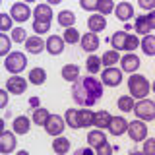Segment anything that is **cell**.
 <instances>
[{
    "label": "cell",
    "instance_id": "15",
    "mask_svg": "<svg viewBox=\"0 0 155 155\" xmlns=\"http://www.w3.org/2000/svg\"><path fill=\"white\" fill-rule=\"evenodd\" d=\"M80 41H81L84 51H87V52H93V51L99 48V37H97V33H87V35H84Z\"/></svg>",
    "mask_w": 155,
    "mask_h": 155
},
{
    "label": "cell",
    "instance_id": "5",
    "mask_svg": "<svg viewBox=\"0 0 155 155\" xmlns=\"http://www.w3.org/2000/svg\"><path fill=\"white\" fill-rule=\"evenodd\" d=\"M4 66H6V70L12 72V74H19V72L25 68V56H23L21 52H12V54L6 56Z\"/></svg>",
    "mask_w": 155,
    "mask_h": 155
},
{
    "label": "cell",
    "instance_id": "22",
    "mask_svg": "<svg viewBox=\"0 0 155 155\" xmlns=\"http://www.w3.org/2000/svg\"><path fill=\"white\" fill-rule=\"evenodd\" d=\"M29 128H31V122H29L27 116H18L14 120V132L16 134H27Z\"/></svg>",
    "mask_w": 155,
    "mask_h": 155
},
{
    "label": "cell",
    "instance_id": "31",
    "mask_svg": "<svg viewBox=\"0 0 155 155\" xmlns=\"http://www.w3.org/2000/svg\"><path fill=\"white\" fill-rule=\"evenodd\" d=\"M114 62H118V51H107L101 58V64H105L107 68H110Z\"/></svg>",
    "mask_w": 155,
    "mask_h": 155
},
{
    "label": "cell",
    "instance_id": "9",
    "mask_svg": "<svg viewBox=\"0 0 155 155\" xmlns=\"http://www.w3.org/2000/svg\"><path fill=\"white\" fill-rule=\"evenodd\" d=\"M16 134L12 132H2V136H0V151L2 153H12L14 149H16Z\"/></svg>",
    "mask_w": 155,
    "mask_h": 155
},
{
    "label": "cell",
    "instance_id": "33",
    "mask_svg": "<svg viewBox=\"0 0 155 155\" xmlns=\"http://www.w3.org/2000/svg\"><path fill=\"white\" fill-rule=\"evenodd\" d=\"M97 10L101 12V16H107V14H110V12L114 10L113 0H99V2H97Z\"/></svg>",
    "mask_w": 155,
    "mask_h": 155
},
{
    "label": "cell",
    "instance_id": "28",
    "mask_svg": "<svg viewBox=\"0 0 155 155\" xmlns=\"http://www.w3.org/2000/svg\"><path fill=\"white\" fill-rule=\"evenodd\" d=\"M142 48H143V52H145L147 56H153V54H155V37L145 35L143 41H142Z\"/></svg>",
    "mask_w": 155,
    "mask_h": 155
},
{
    "label": "cell",
    "instance_id": "14",
    "mask_svg": "<svg viewBox=\"0 0 155 155\" xmlns=\"http://www.w3.org/2000/svg\"><path fill=\"white\" fill-rule=\"evenodd\" d=\"M62 48H64V39L58 35H51L47 39V51L51 54H60Z\"/></svg>",
    "mask_w": 155,
    "mask_h": 155
},
{
    "label": "cell",
    "instance_id": "42",
    "mask_svg": "<svg viewBox=\"0 0 155 155\" xmlns=\"http://www.w3.org/2000/svg\"><path fill=\"white\" fill-rule=\"evenodd\" d=\"M81 8H85V10H97V2H93V0H81Z\"/></svg>",
    "mask_w": 155,
    "mask_h": 155
},
{
    "label": "cell",
    "instance_id": "38",
    "mask_svg": "<svg viewBox=\"0 0 155 155\" xmlns=\"http://www.w3.org/2000/svg\"><path fill=\"white\" fill-rule=\"evenodd\" d=\"M10 51V39L6 35H0V54H8Z\"/></svg>",
    "mask_w": 155,
    "mask_h": 155
},
{
    "label": "cell",
    "instance_id": "13",
    "mask_svg": "<svg viewBox=\"0 0 155 155\" xmlns=\"http://www.w3.org/2000/svg\"><path fill=\"white\" fill-rule=\"evenodd\" d=\"M126 128H128V122H126L122 116H113V118H110V122H109V130H110V134H113V136H120V134H124V132H126Z\"/></svg>",
    "mask_w": 155,
    "mask_h": 155
},
{
    "label": "cell",
    "instance_id": "3",
    "mask_svg": "<svg viewBox=\"0 0 155 155\" xmlns=\"http://www.w3.org/2000/svg\"><path fill=\"white\" fill-rule=\"evenodd\" d=\"M128 87H130V93L134 97H138V99H143V97L149 93V81H147V78L142 76V74L130 76Z\"/></svg>",
    "mask_w": 155,
    "mask_h": 155
},
{
    "label": "cell",
    "instance_id": "1",
    "mask_svg": "<svg viewBox=\"0 0 155 155\" xmlns=\"http://www.w3.org/2000/svg\"><path fill=\"white\" fill-rule=\"evenodd\" d=\"M72 97L81 107H93L103 97V84L93 76L78 78L72 85Z\"/></svg>",
    "mask_w": 155,
    "mask_h": 155
},
{
    "label": "cell",
    "instance_id": "10",
    "mask_svg": "<svg viewBox=\"0 0 155 155\" xmlns=\"http://www.w3.org/2000/svg\"><path fill=\"white\" fill-rule=\"evenodd\" d=\"M155 27V14H149V16H140L138 21H136V29L143 35H147L149 31H153Z\"/></svg>",
    "mask_w": 155,
    "mask_h": 155
},
{
    "label": "cell",
    "instance_id": "35",
    "mask_svg": "<svg viewBox=\"0 0 155 155\" xmlns=\"http://www.w3.org/2000/svg\"><path fill=\"white\" fill-rule=\"evenodd\" d=\"M12 41L14 43H25L27 41V37H25V29H21V27H16L12 31Z\"/></svg>",
    "mask_w": 155,
    "mask_h": 155
},
{
    "label": "cell",
    "instance_id": "29",
    "mask_svg": "<svg viewBox=\"0 0 155 155\" xmlns=\"http://www.w3.org/2000/svg\"><path fill=\"white\" fill-rule=\"evenodd\" d=\"M124 41H126V33L124 31H116L113 37H110V43H113L114 51H124Z\"/></svg>",
    "mask_w": 155,
    "mask_h": 155
},
{
    "label": "cell",
    "instance_id": "23",
    "mask_svg": "<svg viewBox=\"0 0 155 155\" xmlns=\"http://www.w3.org/2000/svg\"><path fill=\"white\" fill-rule=\"evenodd\" d=\"M87 142H89L91 147H99L101 143L107 142V138H105V134L101 132V130H91V132L87 134Z\"/></svg>",
    "mask_w": 155,
    "mask_h": 155
},
{
    "label": "cell",
    "instance_id": "32",
    "mask_svg": "<svg viewBox=\"0 0 155 155\" xmlns=\"http://www.w3.org/2000/svg\"><path fill=\"white\" fill-rule=\"evenodd\" d=\"M80 39H81V37H80V33H78V29H74V27H68L66 31H64V43L76 45Z\"/></svg>",
    "mask_w": 155,
    "mask_h": 155
},
{
    "label": "cell",
    "instance_id": "46",
    "mask_svg": "<svg viewBox=\"0 0 155 155\" xmlns=\"http://www.w3.org/2000/svg\"><path fill=\"white\" fill-rule=\"evenodd\" d=\"M29 105H31V107H39V99H37V97H31V99H29Z\"/></svg>",
    "mask_w": 155,
    "mask_h": 155
},
{
    "label": "cell",
    "instance_id": "6",
    "mask_svg": "<svg viewBox=\"0 0 155 155\" xmlns=\"http://www.w3.org/2000/svg\"><path fill=\"white\" fill-rule=\"evenodd\" d=\"M128 134L130 138L134 140V142H142V140H145V136H147V126H145L142 120H134V122H128Z\"/></svg>",
    "mask_w": 155,
    "mask_h": 155
},
{
    "label": "cell",
    "instance_id": "45",
    "mask_svg": "<svg viewBox=\"0 0 155 155\" xmlns=\"http://www.w3.org/2000/svg\"><path fill=\"white\" fill-rule=\"evenodd\" d=\"M140 6L145 8V10H151V8L155 6V4H153V2H147V0H142V2H140Z\"/></svg>",
    "mask_w": 155,
    "mask_h": 155
},
{
    "label": "cell",
    "instance_id": "25",
    "mask_svg": "<svg viewBox=\"0 0 155 155\" xmlns=\"http://www.w3.org/2000/svg\"><path fill=\"white\" fill-rule=\"evenodd\" d=\"M62 78L68 80V81H76L78 78H80V68L76 64H66L62 68Z\"/></svg>",
    "mask_w": 155,
    "mask_h": 155
},
{
    "label": "cell",
    "instance_id": "44",
    "mask_svg": "<svg viewBox=\"0 0 155 155\" xmlns=\"http://www.w3.org/2000/svg\"><path fill=\"white\" fill-rule=\"evenodd\" d=\"M143 149H145V153H153V140H147L143 145Z\"/></svg>",
    "mask_w": 155,
    "mask_h": 155
},
{
    "label": "cell",
    "instance_id": "40",
    "mask_svg": "<svg viewBox=\"0 0 155 155\" xmlns=\"http://www.w3.org/2000/svg\"><path fill=\"white\" fill-rule=\"evenodd\" d=\"M51 29V23H45V21H35L33 23V31L37 33H47Z\"/></svg>",
    "mask_w": 155,
    "mask_h": 155
},
{
    "label": "cell",
    "instance_id": "41",
    "mask_svg": "<svg viewBox=\"0 0 155 155\" xmlns=\"http://www.w3.org/2000/svg\"><path fill=\"white\" fill-rule=\"evenodd\" d=\"M97 149V153H99V155H110V153H113V147H110V145L109 143H101L99 145V147H95Z\"/></svg>",
    "mask_w": 155,
    "mask_h": 155
},
{
    "label": "cell",
    "instance_id": "20",
    "mask_svg": "<svg viewBox=\"0 0 155 155\" xmlns=\"http://www.w3.org/2000/svg\"><path fill=\"white\" fill-rule=\"evenodd\" d=\"M87 25H89L91 33H97V31H103L107 21H105V16H89L87 19Z\"/></svg>",
    "mask_w": 155,
    "mask_h": 155
},
{
    "label": "cell",
    "instance_id": "4",
    "mask_svg": "<svg viewBox=\"0 0 155 155\" xmlns=\"http://www.w3.org/2000/svg\"><path fill=\"white\" fill-rule=\"evenodd\" d=\"M132 110L140 120H153L155 118V103L149 99H142L138 105H134Z\"/></svg>",
    "mask_w": 155,
    "mask_h": 155
},
{
    "label": "cell",
    "instance_id": "2",
    "mask_svg": "<svg viewBox=\"0 0 155 155\" xmlns=\"http://www.w3.org/2000/svg\"><path fill=\"white\" fill-rule=\"evenodd\" d=\"M93 122V113L87 109H68L66 110V124L70 128H85Z\"/></svg>",
    "mask_w": 155,
    "mask_h": 155
},
{
    "label": "cell",
    "instance_id": "34",
    "mask_svg": "<svg viewBox=\"0 0 155 155\" xmlns=\"http://www.w3.org/2000/svg\"><path fill=\"white\" fill-rule=\"evenodd\" d=\"M118 109L124 110V113H130V110L134 109V101L132 97H120L118 99Z\"/></svg>",
    "mask_w": 155,
    "mask_h": 155
},
{
    "label": "cell",
    "instance_id": "19",
    "mask_svg": "<svg viewBox=\"0 0 155 155\" xmlns=\"http://www.w3.org/2000/svg\"><path fill=\"white\" fill-rule=\"evenodd\" d=\"M110 116L107 110H97V113H93V122L91 124H95L97 128H109V122H110Z\"/></svg>",
    "mask_w": 155,
    "mask_h": 155
},
{
    "label": "cell",
    "instance_id": "43",
    "mask_svg": "<svg viewBox=\"0 0 155 155\" xmlns=\"http://www.w3.org/2000/svg\"><path fill=\"white\" fill-rule=\"evenodd\" d=\"M6 103H8V93L6 91H0V107H6Z\"/></svg>",
    "mask_w": 155,
    "mask_h": 155
},
{
    "label": "cell",
    "instance_id": "36",
    "mask_svg": "<svg viewBox=\"0 0 155 155\" xmlns=\"http://www.w3.org/2000/svg\"><path fill=\"white\" fill-rule=\"evenodd\" d=\"M140 41L136 35H126V41H124V51H134V48H138Z\"/></svg>",
    "mask_w": 155,
    "mask_h": 155
},
{
    "label": "cell",
    "instance_id": "7",
    "mask_svg": "<svg viewBox=\"0 0 155 155\" xmlns=\"http://www.w3.org/2000/svg\"><path fill=\"white\" fill-rule=\"evenodd\" d=\"M64 120H62V116L60 114H51L47 118V122H45V128H47V134H51V136H60L62 134V130H64Z\"/></svg>",
    "mask_w": 155,
    "mask_h": 155
},
{
    "label": "cell",
    "instance_id": "47",
    "mask_svg": "<svg viewBox=\"0 0 155 155\" xmlns=\"http://www.w3.org/2000/svg\"><path fill=\"white\" fill-rule=\"evenodd\" d=\"M78 153H91V149H89V147H85V149H78Z\"/></svg>",
    "mask_w": 155,
    "mask_h": 155
},
{
    "label": "cell",
    "instance_id": "27",
    "mask_svg": "<svg viewBox=\"0 0 155 155\" xmlns=\"http://www.w3.org/2000/svg\"><path fill=\"white\" fill-rule=\"evenodd\" d=\"M45 78H47V74H45L43 68H33V70L29 72V81H31L33 85H41L43 81H45Z\"/></svg>",
    "mask_w": 155,
    "mask_h": 155
},
{
    "label": "cell",
    "instance_id": "11",
    "mask_svg": "<svg viewBox=\"0 0 155 155\" xmlns=\"http://www.w3.org/2000/svg\"><path fill=\"white\" fill-rule=\"evenodd\" d=\"M29 16H31V12H29L27 4L18 2V4H14V6H12V18L16 19V21H27Z\"/></svg>",
    "mask_w": 155,
    "mask_h": 155
},
{
    "label": "cell",
    "instance_id": "39",
    "mask_svg": "<svg viewBox=\"0 0 155 155\" xmlns=\"http://www.w3.org/2000/svg\"><path fill=\"white\" fill-rule=\"evenodd\" d=\"M10 27H12V18L6 16V14H2V16H0V29H2V31H8Z\"/></svg>",
    "mask_w": 155,
    "mask_h": 155
},
{
    "label": "cell",
    "instance_id": "24",
    "mask_svg": "<svg viewBox=\"0 0 155 155\" xmlns=\"http://www.w3.org/2000/svg\"><path fill=\"white\" fill-rule=\"evenodd\" d=\"M52 149H54V153H66L68 149H70V140L64 138V136H56V140L52 142Z\"/></svg>",
    "mask_w": 155,
    "mask_h": 155
},
{
    "label": "cell",
    "instance_id": "17",
    "mask_svg": "<svg viewBox=\"0 0 155 155\" xmlns=\"http://www.w3.org/2000/svg\"><path fill=\"white\" fill-rule=\"evenodd\" d=\"M51 18H52V10H51V6H47V4H39V6L35 8V21L51 23Z\"/></svg>",
    "mask_w": 155,
    "mask_h": 155
},
{
    "label": "cell",
    "instance_id": "26",
    "mask_svg": "<svg viewBox=\"0 0 155 155\" xmlns=\"http://www.w3.org/2000/svg\"><path fill=\"white\" fill-rule=\"evenodd\" d=\"M76 21V16L70 12V10H62L60 14H58V23H60L62 27H72Z\"/></svg>",
    "mask_w": 155,
    "mask_h": 155
},
{
    "label": "cell",
    "instance_id": "8",
    "mask_svg": "<svg viewBox=\"0 0 155 155\" xmlns=\"http://www.w3.org/2000/svg\"><path fill=\"white\" fill-rule=\"evenodd\" d=\"M103 81H105V85H109V87H114V85H118L120 81H122V72L120 70H116V68H107V70L103 72Z\"/></svg>",
    "mask_w": 155,
    "mask_h": 155
},
{
    "label": "cell",
    "instance_id": "21",
    "mask_svg": "<svg viewBox=\"0 0 155 155\" xmlns=\"http://www.w3.org/2000/svg\"><path fill=\"white\" fill-rule=\"evenodd\" d=\"M120 64H122L124 72H134V70H138V66H140V58L136 54H126L122 60H120Z\"/></svg>",
    "mask_w": 155,
    "mask_h": 155
},
{
    "label": "cell",
    "instance_id": "12",
    "mask_svg": "<svg viewBox=\"0 0 155 155\" xmlns=\"http://www.w3.org/2000/svg\"><path fill=\"white\" fill-rule=\"evenodd\" d=\"M25 87H27L25 80H23V78H18V76L10 78V80L6 81V89L10 91V93H16V95L23 93V91H25Z\"/></svg>",
    "mask_w": 155,
    "mask_h": 155
},
{
    "label": "cell",
    "instance_id": "37",
    "mask_svg": "<svg viewBox=\"0 0 155 155\" xmlns=\"http://www.w3.org/2000/svg\"><path fill=\"white\" fill-rule=\"evenodd\" d=\"M99 66H101V58H97V56H89V58H87V70H89L91 74L99 72Z\"/></svg>",
    "mask_w": 155,
    "mask_h": 155
},
{
    "label": "cell",
    "instance_id": "30",
    "mask_svg": "<svg viewBox=\"0 0 155 155\" xmlns=\"http://www.w3.org/2000/svg\"><path fill=\"white\" fill-rule=\"evenodd\" d=\"M48 110L47 109H41V107H37L35 109V113H33V122L35 124H41V126H45V122H47V118H48Z\"/></svg>",
    "mask_w": 155,
    "mask_h": 155
},
{
    "label": "cell",
    "instance_id": "16",
    "mask_svg": "<svg viewBox=\"0 0 155 155\" xmlns=\"http://www.w3.org/2000/svg\"><path fill=\"white\" fill-rule=\"evenodd\" d=\"M114 12H116V18H118L120 21H126V19H130L134 16V8H132L130 2H120L118 6L114 8Z\"/></svg>",
    "mask_w": 155,
    "mask_h": 155
},
{
    "label": "cell",
    "instance_id": "18",
    "mask_svg": "<svg viewBox=\"0 0 155 155\" xmlns=\"http://www.w3.org/2000/svg\"><path fill=\"white\" fill-rule=\"evenodd\" d=\"M45 47H47V43H43V39H39V37H29L25 41V48L31 54H39Z\"/></svg>",
    "mask_w": 155,
    "mask_h": 155
}]
</instances>
